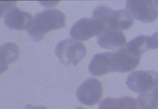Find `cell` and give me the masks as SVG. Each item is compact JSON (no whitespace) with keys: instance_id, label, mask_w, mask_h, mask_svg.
<instances>
[{"instance_id":"cell-1","label":"cell","mask_w":158,"mask_h":109,"mask_svg":"<svg viewBox=\"0 0 158 109\" xmlns=\"http://www.w3.org/2000/svg\"><path fill=\"white\" fill-rule=\"evenodd\" d=\"M65 23L66 16L60 10H45L34 16L27 32L33 41H40L48 32L64 28Z\"/></svg>"},{"instance_id":"cell-2","label":"cell","mask_w":158,"mask_h":109,"mask_svg":"<svg viewBox=\"0 0 158 109\" xmlns=\"http://www.w3.org/2000/svg\"><path fill=\"white\" fill-rule=\"evenodd\" d=\"M93 18L105 27L106 30H125L130 28L134 20L127 10H113L110 7L100 6L93 10Z\"/></svg>"},{"instance_id":"cell-3","label":"cell","mask_w":158,"mask_h":109,"mask_svg":"<svg viewBox=\"0 0 158 109\" xmlns=\"http://www.w3.org/2000/svg\"><path fill=\"white\" fill-rule=\"evenodd\" d=\"M55 54L61 63L64 65L73 63L74 66H77L84 59L87 54V49L82 42L74 39L67 38L57 43Z\"/></svg>"},{"instance_id":"cell-4","label":"cell","mask_w":158,"mask_h":109,"mask_svg":"<svg viewBox=\"0 0 158 109\" xmlns=\"http://www.w3.org/2000/svg\"><path fill=\"white\" fill-rule=\"evenodd\" d=\"M16 2H1V17L6 26L13 30H27L33 21L31 14L16 7Z\"/></svg>"},{"instance_id":"cell-5","label":"cell","mask_w":158,"mask_h":109,"mask_svg":"<svg viewBox=\"0 0 158 109\" xmlns=\"http://www.w3.org/2000/svg\"><path fill=\"white\" fill-rule=\"evenodd\" d=\"M126 10L132 18L145 23H152L158 18V8L152 1L129 0L126 3Z\"/></svg>"},{"instance_id":"cell-6","label":"cell","mask_w":158,"mask_h":109,"mask_svg":"<svg viewBox=\"0 0 158 109\" xmlns=\"http://www.w3.org/2000/svg\"><path fill=\"white\" fill-rule=\"evenodd\" d=\"M106 28L94 18H82L76 22L70 30V35L73 39L85 41L95 36H99Z\"/></svg>"},{"instance_id":"cell-7","label":"cell","mask_w":158,"mask_h":109,"mask_svg":"<svg viewBox=\"0 0 158 109\" xmlns=\"http://www.w3.org/2000/svg\"><path fill=\"white\" fill-rule=\"evenodd\" d=\"M158 84V71H136L131 73L127 79V86L132 92H147Z\"/></svg>"},{"instance_id":"cell-8","label":"cell","mask_w":158,"mask_h":109,"mask_svg":"<svg viewBox=\"0 0 158 109\" xmlns=\"http://www.w3.org/2000/svg\"><path fill=\"white\" fill-rule=\"evenodd\" d=\"M102 83L98 79L91 78L82 82L77 89L76 95L81 103L93 106L99 103L102 96Z\"/></svg>"},{"instance_id":"cell-9","label":"cell","mask_w":158,"mask_h":109,"mask_svg":"<svg viewBox=\"0 0 158 109\" xmlns=\"http://www.w3.org/2000/svg\"><path fill=\"white\" fill-rule=\"evenodd\" d=\"M112 70L113 72L127 73L133 71L141 60V57H136L129 53L123 47L112 52Z\"/></svg>"},{"instance_id":"cell-10","label":"cell","mask_w":158,"mask_h":109,"mask_svg":"<svg viewBox=\"0 0 158 109\" xmlns=\"http://www.w3.org/2000/svg\"><path fill=\"white\" fill-rule=\"evenodd\" d=\"M98 43L103 49L116 50L127 45V38L123 32L120 30H106L98 36Z\"/></svg>"},{"instance_id":"cell-11","label":"cell","mask_w":158,"mask_h":109,"mask_svg":"<svg viewBox=\"0 0 158 109\" xmlns=\"http://www.w3.org/2000/svg\"><path fill=\"white\" fill-rule=\"evenodd\" d=\"M112 52L98 53L93 56L89 65V71L93 76H100L113 72Z\"/></svg>"},{"instance_id":"cell-12","label":"cell","mask_w":158,"mask_h":109,"mask_svg":"<svg viewBox=\"0 0 158 109\" xmlns=\"http://www.w3.org/2000/svg\"><path fill=\"white\" fill-rule=\"evenodd\" d=\"M99 109H141L137 100L130 96H123L118 99L107 98L99 104Z\"/></svg>"},{"instance_id":"cell-13","label":"cell","mask_w":158,"mask_h":109,"mask_svg":"<svg viewBox=\"0 0 158 109\" xmlns=\"http://www.w3.org/2000/svg\"><path fill=\"white\" fill-rule=\"evenodd\" d=\"M128 51L136 57H141L143 54L150 49L149 36L140 35L129 41L124 46Z\"/></svg>"},{"instance_id":"cell-14","label":"cell","mask_w":158,"mask_h":109,"mask_svg":"<svg viewBox=\"0 0 158 109\" xmlns=\"http://www.w3.org/2000/svg\"><path fill=\"white\" fill-rule=\"evenodd\" d=\"M19 57V50L14 42H8L1 46V72L8 69V65L14 63Z\"/></svg>"},{"instance_id":"cell-15","label":"cell","mask_w":158,"mask_h":109,"mask_svg":"<svg viewBox=\"0 0 158 109\" xmlns=\"http://www.w3.org/2000/svg\"><path fill=\"white\" fill-rule=\"evenodd\" d=\"M136 100L141 109H158V84L149 91L139 93Z\"/></svg>"},{"instance_id":"cell-16","label":"cell","mask_w":158,"mask_h":109,"mask_svg":"<svg viewBox=\"0 0 158 109\" xmlns=\"http://www.w3.org/2000/svg\"><path fill=\"white\" fill-rule=\"evenodd\" d=\"M150 38V49H156L158 48V32L149 36Z\"/></svg>"},{"instance_id":"cell-17","label":"cell","mask_w":158,"mask_h":109,"mask_svg":"<svg viewBox=\"0 0 158 109\" xmlns=\"http://www.w3.org/2000/svg\"><path fill=\"white\" fill-rule=\"evenodd\" d=\"M24 109H48L44 107H37V106H32V105H27L24 108Z\"/></svg>"},{"instance_id":"cell-18","label":"cell","mask_w":158,"mask_h":109,"mask_svg":"<svg viewBox=\"0 0 158 109\" xmlns=\"http://www.w3.org/2000/svg\"><path fill=\"white\" fill-rule=\"evenodd\" d=\"M153 3H154V4H155L156 6H158V1H154Z\"/></svg>"},{"instance_id":"cell-19","label":"cell","mask_w":158,"mask_h":109,"mask_svg":"<svg viewBox=\"0 0 158 109\" xmlns=\"http://www.w3.org/2000/svg\"><path fill=\"white\" fill-rule=\"evenodd\" d=\"M75 109H85V108H82V107H77V108H76Z\"/></svg>"}]
</instances>
